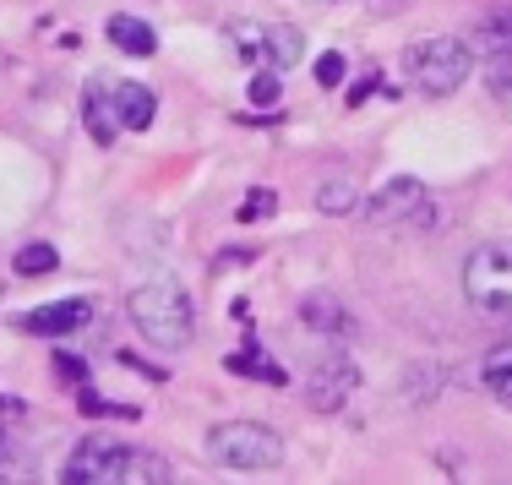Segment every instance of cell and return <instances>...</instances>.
I'll use <instances>...</instances> for the list:
<instances>
[{
  "label": "cell",
  "mask_w": 512,
  "mask_h": 485,
  "mask_svg": "<svg viewBox=\"0 0 512 485\" xmlns=\"http://www.w3.org/2000/svg\"><path fill=\"white\" fill-rule=\"evenodd\" d=\"M93 322V300H50V306L28 311L22 327L39 338H66V333H82V327Z\"/></svg>",
  "instance_id": "obj_9"
},
{
  "label": "cell",
  "mask_w": 512,
  "mask_h": 485,
  "mask_svg": "<svg viewBox=\"0 0 512 485\" xmlns=\"http://www.w3.org/2000/svg\"><path fill=\"white\" fill-rule=\"evenodd\" d=\"M60 475L77 480V485H120V480L153 485V480H169V464L153 458V453H142V447L115 442V436H88V442L71 447V458H66Z\"/></svg>",
  "instance_id": "obj_2"
},
{
  "label": "cell",
  "mask_w": 512,
  "mask_h": 485,
  "mask_svg": "<svg viewBox=\"0 0 512 485\" xmlns=\"http://www.w3.org/2000/svg\"><path fill=\"white\" fill-rule=\"evenodd\" d=\"M77 409H88V415H120V420H137V409H131V404H109V398L93 393V387H82V393H77Z\"/></svg>",
  "instance_id": "obj_21"
},
{
  "label": "cell",
  "mask_w": 512,
  "mask_h": 485,
  "mask_svg": "<svg viewBox=\"0 0 512 485\" xmlns=\"http://www.w3.org/2000/svg\"><path fill=\"white\" fill-rule=\"evenodd\" d=\"M316 82H322V88H338V82H344V55H322V60H316Z\"/></svg>",
  "instance_id": "obj_23"
},
{
  "label": "cell",
  "mask_w": 512,
  "mask_h": 485,
  "mask_svg": "<svg viewBox=\"0 0 512 485\" xmlns=\"http://www.w3.org/2000/svg\"><path fill=\"white\" fill-rule=\"evenodd\" d=\"M463 300L491 322H512V240H480L463 257Z\"/></svg>",
  "instance_id": "obj_3"
},
{
  "label": "cell",
  "mask_w": 512,
  "mask_h": 485,
  "mask_svg": "<svg viewBox=\"0 0 512 485\" xmlns=\"http://www.w3.org/2000/svg\"><path fill=\"white\" fill-rule=\"evenodd\" d=\"M55 366H60V371H66V377H88V366H77V360H71V355H60V360H55Z\"/></svg>",
  "instance_id": "obj_24"
},
{
  "label": "cell",
  "mask_w": 512,
  "mask_h": 485,
  "mask_svg": "<svg viewBox=\"0 0 512 485\" xmlns=\"http://www.w3.org/2000/svg\"><path fill=\"white\" fill-rule=\"evenodd\" d=\"M202 453L218 469H246V475H256V469L284 464V436L273 426H262V420H224V426L207 431Z\"/></svg>",
  "instance_id": "obj_4"
},
{
  "label": "cell",
  "mask_w": 512,
  "mask_h": 485,
  "mask_svg": "<svg viewBox=\"0 0 512 485\" xmlns=\"http://www.w3.org/2000/svg\"><path fill=\"white\" fill-rule=\"evenodd\" d=\"M126 317L153 349H164V355H175V349H186L191 338H197V311H191V295L175 278H148V284H137L126 295Z\"/></svg>",
  "instance_id": "obj_1"
},
{
  "label": "cell",
  "mask_w": 512,
  "mask_h": 485,
  "mask_svg": "<svg viewBox=\"0 0 512 485\" xmlns=\"http://www.w3.org/2000/svg\"><path fill=\"white\" fill-rule=\"evenodd\" d=\"M278 213V191H267V186H256L246 202H240V218L246 224H256V218H273Z\"/></svg>",
  "instance_id": "obj_20"
},
{
  "label": "cell",
  "mask_w": 512,
  "mask_h": 485,
  "mask_svg": "<svg viewBox=\"0 0 512 485\" xmlns=\"http://www.w3.org/2000/svg\"><path fill=\"white\" fill-rule=\"evenodd\" d=\"M0 453H6V442H0Z\"/></svg>",
  "instance_id": "obj_25"
},
{
  "label": "cell",
  "mask_w": 512,
  "mask_h": 485,
  "mask_svg": "<svg viewBox=\"0 0 512 485\" xmlns=\"http://www.w3.org/2000/svg\"><path fill=\"white\" fill-rule=\"evenodd\" d=\"M278 71L273 66H256V77H251V104H262V109H273L278 104Z\"/></svg>",
  "instance_id": "obj_19"
},
{
  "label": "cell",
  "mask_w": 512,
  "mask_h": 485,
  "mask_svg": "<svg viewBox=\"0 0 512 485\" xmlns=\"http://www.w3.org/2000/svg\"><path fill=\"white\" fill-rule=\"evenodd\" d=\"M229 371H240V377H262L267 387H284V382H289L284 366H273L262 349H256V355H229Z\"/></svg>",
  "instance_id": "obj_17"
},
{
  "label": "cell",
  "mask_w": 512,
  "mask_h": 485,
  "mask_svg": "<svg viewBox=\"0 0 512 485\" xmlns=\"http://www.w3.org/2000/svg\"><path fill=\"white\" fill-rule=\"evenodd\" d=\"M109 99H115V120L120 131H148L158 104H153V88H142V82H120V88H109Z\"/></svg>",
  "instance_id": "obj_11"
},
{
  "label": "cell",
  "mask_w": 512,
  "mask_h": 485,
  "mask_svg": "<svg viewBox=\"0 0 512 485\" xmlns=\"http://www.w3.org/2000/svg\"><path fill=\"white\" fill-rule=\"evenodd\" d=\"M229 39L251 66H273V71L300 66V44H306L289 22H229Z\"/></svg>",
  "instance_id": "obj_7"
},
{
  "label": "cell",
  "mask_w": 512,
  "mask_h": 485,
  "mask_svg": "<svg viewBox=\"0 0 512 485\" xmlns=\"http://www.w3.org/2000/svg\"><path fill=\"white\" fill-rule=\"evenodd\" d=\"M104 33H109V44H115V50H126V55H153L158 50V33L142 17H126V11H115Z\"/></svg>",
  "instance_id": "obj_13"
},
{
  "label": "cell",
  "mask_w": 512,
  "mask_h": 485,
  "mask_svg": "<svg viewBox=\"0 0 512 485\" xmlns=\"http://www.w3.org/2000/svg\"><path fill=\"white\" fill-rule=\"evenodd\" d=\"M82 120H88V131H93V142H99V148H109V142L120 137L115 99H109V88H104V82H99V88H88V93H82Z\"/></svg>",
  "instance_id": "obj_12"
},
{
  "label": "cell",
  "mask_w": 512,
  "mask_h": 485,
  "mask_svg": "<svg viewBox=\"0 0 512 485\" xmlns=\"http://www.w3.org/2000/svg\"><path fill=\"white\" fill-rule=\"evenodd\" d=\"M316 208H322L327 218H344L360 208V186L349 175H327L322 186H316Z\"/></svg>",
  "instance_id": "obj_15"
},
{
  "label": "cell",
  "mask_w": 512,
  "mask_h": 485,
  "mask_svg": "<svg viewBox=\"0 0 512 485\" xmlns=\"http://www.w3.org/2000/svg\"><path fill=\"white\" fill-rule=\"evenodd\" d=\"M480 382L491 387V398L502 409H512V338L507 344H496L491 355H485V366H480Z\"/></svg>",
  "instance_id": "obj_14"
},
{
  "label": "cell",
  "mask_w": 512,
  "mask_h": 485,
  "mask_svg": "<svg viewBox=\"0 0 512 485\" xmlns=\"http://www.w3.org/2000/svg\"><path fill=\"white\" fill-rule=\"evenodd\" d=\"M404 66H409V77L420 93L447 99V93H458L463 82H469L474 50H469V39H420V44H409Z\"/></svg>",
  "instance_id": "obj_5"
},
{
  "label": "cell",
  "mask_w": 512,
  "mask_h": 485,
  "mask_svg": "<svg viewBox=\"0 0 512 485\" xmlns=\"http://www.w3.org/2000/svg\"><path fill=\"white\" fill-rule=\"evenodd\" d=\"M55 268H60V257H55V246H44V240H33V246L17 251V273L22 278H44V273H55Z\"/></svg>",
  "instance_id": "obj_18"
},
{
  "label": "cell",
  "mask_w": 512,
  "mask_h": 485,
  "mask_svg": "<svg viewBox=\"0 0 512 485\" xmlns=\"http://www.w3.org/2000/svg\"><path fill=\"white\" fill-rule=\"evenodd\" d=\"M485 77H491V88H496V93H512V44L491 55V71H485Z\"/></svg>",
  "instance_id": "obj_22"
},
{
  "label": "cell",
  "mask_w": 512,
  "mask_h": 485,
  "mask_svg": "<svg viewBox=\"0 0 512 485\" xmlns=\"http://www.w3.org/2000/svg\"><path fill=\"white\" fill-rule=\"evenodd\" d=\"M355 387H360V371H355V360L338 349V355H327L306 377V404L316 409V415H338V409L355 398Z\"/></svg>",
  "instance_id": "obj_8"
},
{
  "label": "cell",
  "mask_w": 512,
  "mask_h": 485,
  "mask_svg": "<svg viewBox=\"0 0 512 485\" xmlns=\"http://www.w3.org/2000/svg\"><path fill=\"white\" fill-rule=\"evenodd\" d=\"M469 44H474V50H485V55L507 50V44H512V6H507V11H491V17L474 22Z\"/></svg>",
  "instance_id": "obj_16"
},
{
  "label": "cell",
  "mask_w": 512,
  "mask_h": 485,
  "mask_svg": "<svg viewBox=\"0 0 512 485\" xmlns=\"http://www.w3.org/2000/svg\"><path fill=\"white\" fill-rule=\"evenodd\" d=\"M365 224L371 229H436L442 224V208L425 191V180L393 175L376 197H365Z\"/></svg>",
  "instance_id": "obj_6"
},
{
  "label": "cell",
  "mask_w": 512,
  "mask_h": 485,
  "mask_svg": "<svg viewBox=\"0 0 512 485\" xmlns=\"http://www.w3.org/2000/svg\"><path fill=\"white\" fill-rule=\"evenodd\" d=\"M300 322L316 327V333H327V338H349V333H355V317H349V306L338 295H306V300H300Z\"/></svg>",
  "instance_id": "obj_10"
}]
</instances>
